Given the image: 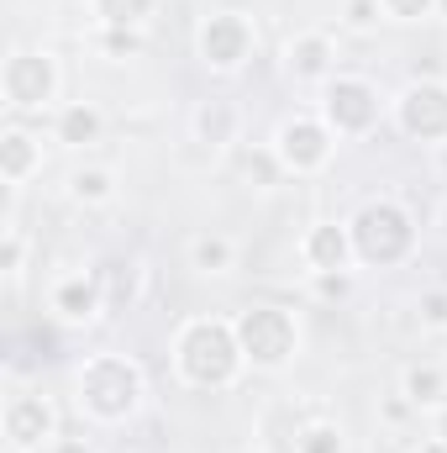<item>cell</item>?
<instances>
[{"label": "cell", "instance_id": "1", "mask_svg": "<svg viewBox=\"0 0 447 453\" xmlns=\"http://www.w3.org/2000/svg\"><path fill=\"white\" fill-rule=\"evenodd\" d=\"M174 374L190 390H231L247 369L231 317H190L174 333Z\"/></svg>", "mask_w": 447, "mask_h": 453}, {"label": "cell", "instance_id": "2", "mask_svg": "<svg viewBox=\"0 0 447 453\" xmlns=\"http://www.w3.org/2000/svg\"><path fill=\"white\" fill-rule=\"evenodd\" d=\"M142 395H148V374L126 353H90L74 369V406L101 427L132 422L142 411Z\"/></svg>", "mask_w": 447, "mask_h": 453}, {"label": "cell", "instance_id": "3", "mask_svg": "<svg viewBox=\"0 0 447 453\" xmlns=\"http://www.w3.org/2000/svg\"><path fill=\"white\" fill-rule=\"evenodd\" d=\"M347 232H352V258L368 264V269H395L416 253V217L395 196L363 201L347 217Z\"/></svg>", "mask_w": 447, "mask_h": 453}, {"label": "cell", "instance_id": "4", "mask_svg": "<svg viewBox=\"0 0 447 453\" xmlns=\"http://www.w3.org/2000/svg\"><path fill=\"white\" fill-rule=\"evenodd\" d=\"M231 327H237V342H242L247 369H258V374H279V369H290L295 353H300V322H295V311H284V306L258 301V306L237 311Z\"/></svg>", "mask_w": 447, "mask_h": 453}, {"label": "cell", "instance_id": "5", "mask_svg": "<svg viewBox=\"0 0 447 453\" xmlns=\"http://www.w3.org/2000/svg\"><path fill=\"white\" fill-rule=\"evenodd\" d=\"M64 90V74H58V58L42 53V48H11L5 64H0V101L5 111L16 116H37V111H58Z\"/></svg>", "mask_w": 447, "mask_h": 453}, {"label": "cell", "instance_id": "6", "mask_svg": "<svg viewBox=\"0 0 447 453\" xmlns=\"http://www.w3.org/2000/svg\"><path fill=\"white\" fill-rule=\"evenodd\" d=\"M316 116L332 127L337 137H368L384 116V101H379V85L368 74H342L337 69L332 80L322 85V101H316Z\"/></svg>", "mask_w": 447, "mask_h": 453}, {"label": "cell", "instance_id": "7", "mask_svg": "<svg viewBox=\"0 0 447 453\" xmlns=\"http://www.w3.org/2000/svg\"><path fill=\"white\" fill-rule=\"evenodd\" d=\"M274 158L284 164V174H295V180H311V174H322L327 164H332L337 153V132L322 121V116H284L279 127H274Z\"/></svg>", "mask_w": 447, "mask_h": 453}, {"label": "cell", "instance_id": "8", "mask_svg": "<svg viewBox=\"0 0 447 453\" xmlns=\"http://www.w3.org/2000/svg\"><path fill=\"white\" fill-rule=\"evenodd\" d=\"M253 48H258V32L242 11H211L195 32V53L211 74H237L253 58Z\"/></svg>", "mask_w": 447, "mask_h": 453}, {"label": "cell", "instance_id": "9", "mask_svg": "<svg viewBox=\"0 0 447 453\" xmlns=\"http://www.w3.org/2000/svg\"><path fill=\"white\" fill-rule=\"evenodd\" d=\"M395 127L411 137V142H427V148H443L447 142V80H411L400 96H395Z\"/></svg>", "mask_w": 447, "mask_h": 453}, {"label": "cell", "instance_id": "10", "mask_svg": "<svg viewBox=\"0 0 447 453\" xmlns=\"http://www.w3.org/2000/svg\"><path fill=\"white\" fill-rule=\"evenodd\" d=\"M0 433H5V449L16 453H53L58 443V406L48 395H11L5 411H0Z\"/></svg>", "mask_w": 447, "mask_h": 453}, {"label": "cell", "instance_id": "11", "mask_svg": "<svg viewBox=\"0 0 447 453\" xmlns=\"http://www.w3.org/2000/svg\"><path fill=\"white\" fill-rule=\"evenodd\" d=\"M48 311L64 322V327H90L101 311H106V285L95 269H74V274H58L48 285Z\"/></svg>", "mask_w": 447, "mask_h": 453}, {"label": "cell", "instance_id": "12", "mask_svg": "<svg viewBox=\"0 0 447 453\" xmlns=\"http://www.w3.org/2000/svg\"><path fill=\"white\" fill-rule=\"evenodd\" d=\"M284 74L295 80V85H327L337 74V42L332 32H322V27H311V32H295L290 42H284Z\"/></svg>", "mask_w": 447, "mask_h": 453}, {"label": "cell", "instance_id": "13", "mask_svg": "<svg viewBox=\"0 0 447 453\" xmlns=\"http://www.w3.org/2000/svg\"><path fill=\"white\" fill-rule=\"evenodd\" d=\"M300 258H306V269H311V274H327V269H352L358 258H352V232H347V222H316V226H306V237H300Z\"/></svg>", "mask_w": 447, "mask_h": 453}, {"label": "cell", "instance_id": "14", "mask_svg": "<svg viewBox=\"0 0 447 453\" xmlns=\"http://www.w3.org/2000/svg\"><path fill=\"white\" fill-rule=\"evenodd\" d=\"M37 169H42V137H37L32 127L11 121V127L0 132V180H5V185H27Z\"/></svg>", "mask_w": 447, "mask_h": 453}, {"label": "cell", "instance_id": "15", "mask_svg": "<svg viewBox=\"0 0 447 453\" xmlns=\"http://www.w3.org/2000/svg\"><path fill=\"white\" fill-rule=\"evenodd\" d=\"M101 132H106V116L95 101H64L53 111V142H64V148H90V142H101Z\"/></svg>", "mask_w": 447, "mask_h": 453}, {"label": "cell", "instance_id": "16", "mask_svg": "<svg viewBox=\"0 0 447 453\" xmlns=\"http://www.w3.org/2000/svg\"><path fill=\"white\" fill-rule=\"evenodd\" d=\"M400 395L411 401V411H437V406H447V369L443 364H432V358L405 364V374H400Z\"/></svg>", "mask_w": 447, "mask_h": 453}, {"label": "cell", "instance_id": "17", "mask_svg": "<svg viewBox=\"0 0 447 453\" xmlns=\"http://www.w3.org/2000/svg\"><path fill=\"white\" fill-rule=\"evenodd\" d=\"M237 264V242L226 232H195L190 237V269L195 274H231Z\"/></svg>", "mask_w": 447, "mask_h": 453}, {"label": "cell", "instance_id": "18", "mask_svg": "<svg viewBox=\"0 0 447 453\" xmlns=\"http://www.w3.org/2000/svg\"><path fill=\"white\" fill-rule=\"evenodd\" d=\"M237 127H242V111L231 106V101H206L201 111H195V137L201 142H211V148H226V142H237Z\"/></svg>", "mask_w": 447, "mask_h": 453}, {"label": "cell", "instance_id": "19", "mask_svg": "<svg viewBox=\"0 0 447 453\" xmlns=\"http://www.w3.org/2000/svg\"><path fill=\"white\" fill-rule=\"evenodd\" d=\"M69 196H74L80 206H111L116 201V174L106 164H85V169L69 174Z\"/></svg>", "mask_w": 447, "mask_h": 453}, {"label": "cell", "instance_id": "20", "mask_svg": "<svg viewBox=\"0 0 447 453\" xmlns=\"http://www.w3.org/2000/svg\"><path fill=\"white\" fill-rule=\"evenodd\" d=\"M158 11V0H90V21L95 27H137Z\"/></svg>", "mask_w": 447, "mask_h": 453}, {"label": "cell", "instance_id": "21", "mask_svg": "<svg viewBox=\"0 0 447 453\" xmlns=\"http://www.w3.org/2000/svg\"><path fill=\"white\" fill-rule=\"evenodd\" d=\"M95 48H101L111 64L137 58V53H142V32H137V27H95Z\"/></svg>", "mask_w": 447, "mask_h": 453}, {"label": "cell", "instance_id": "22", "mask_svg": "<svg viewBox=\"0 0 447 453\" xmlns=\"http://www.w3.org/2000/svg\"><path fill=\"white\" fill-rule=\"evenodd\" d=\"M416 317L427 333H447V285H432L416 296Z\"/></svg>", "mask_w": 447, "mask_h": 453}, {"label": "cell", "instance_id": "23", "mask_svg": "<svg viewBox=\"0 0 447 453\" xmlns=\"http://www.w3.org/2000/svg\"><path fill=\"white\" fill-rule=\"evenodd\" d=\"M0 269H5L11 280L27 269V232L16 222H5V232H0Z\"/></svg>", "mask_w": 447, "mask_h": 453}, {"label": "cell", "instance_id": "24", "mask_svg": "<svg viewBox=\"0 0 447 453\" xmlns=\"http://www.w3.org/2000/svg\"><path fill=\"white\" fill-rule=\"evenodd\" d=\"M295 453H342V433H337L332 422H311L295 438Z\"/></svg>", "mask_w": 447, "mask_h": 453}, {"label": "cell", "instance_id": "25", "mask_svg": "<svg viewBox=\"0 0 447 453\" xmlns=\"http://www.w3.org/2000/svg\"><path fill=\"white\" fill-rule=\"evenodd\" d=\"M311 296H316V301H347V296H352V269L311 274Z\"/></svg>", "mask_w": 447, "mask_h": 453}, {"label": "cell", "instance_id": "26", "mask_svg": "<svg viewBox=\"0 0 447 453\" xmlns=\"http://www.w3.org/2000/svg\"><path fill=\"white\" fill-rule=\"evenodd\" d=\"M379 11L390 21H427V16H437V0H379Z\"/></svg>", "mask_w": 447, "mask_h": 453}, {"label": "cell", "instance_id": "27", "mask_svg": "<svg viewBox=\"0 0 447 453\" xmlns=\"http://www.w3.org/2000/svg\"><path fill=\"white\" fill-rule=\"evenodd\" d=\"M379 16H384V11H379V0H347V5H342V21H347L352 32H368Z\"/></svg>", "mask_w": 447, "mask_h": 453}, {"label": "cell", "instance_id": "28", "mask_svg": "<svg viewBox=\"0 0 447 453\" xmlns=\"http://www.w3.org/2000/svg\"><path fill=\"white\" fill-rule=\"evenodd\" d=\"M53 453H95V449H90V443H80V438H58Z\"/></svg>", "mask_w": 447, "mask_h": 453}, {"label": "cell", "instance_id": "29", "mask_svg": "<svg viewBox=\"0 0 447 453\" xmlns=\"http://www.w3.org/2000/svg\"><path fill=\"white\" fill-rule=\"evenodd\" d=\"M432 438H443V443H447V406L432 411Z\"/></svg>", "mask_w": 447, "mask_h": 453}, {"label": "cell", "instance_id": "30", "mask_svg": "<svg viewBox=\"0 0 447 453\" xmlns=\"http://www.w3.org/2000/svg\"><path fill=\"white\" fill-rule=\"evenodd\" d=\"M416 453H447V443H443V438H427V443H421Z\"/></svg>", "mask_w": 447, "mask_h": 453}, {"label": "cell", "instance_id": "31", "mask_svg": "<svg viewBox=\"0 0 447 453\" xmlns=\"http://www.w3.org/2000/svg\"><path fill=\"white\" fill-rule=\"evenodd\" d=\"M437 169H443V174H447V142H443V148H437Z\"/></svg>", "mask_w": 447, "mask_h": 453}, {"label": "cell", "instance_id": "32", "mask_svg": "<svg viewBox=\"0 0 447 453\" xmlns=\"http://www.w3.org/2000/svg\"><path fill=\"white\" fill-rule=\"evenodd\" d=\"M437 16H447V0H437Z\"/></svg>", "mask_w": 447, "mask_h": 453}, {"label": "cell", "instance_id": "33", "mask_svg": "<svg viewBox=\"0 0 447 453\" xmlns=\"http://www.w3.org/2000/svg\"><path fill=\"white\" fill-rule=\"evenodd\" d=\"M231 453H263V449H231Z\"/></svg>", "mask_w": 447, "mask_h": 453}, {"label": "cell", "instance_id": "34", "mask_svg": "<svg viewBox=\"0 0 447 453\" xmlns=\"http://www.w3.org/2000/svg\"><path fill=\"white\" fill-rule=\"evenodd\" d=\"M443 232H447V201H443Z\"/></svg>", "mask_w": 447, "mask_h": 453}, {"label": "cell", "instance_id": "35", "mask_svg": "<svg viewBox=\"0 0 447 453\" xmlns=\"http://www.w3.org/2000/svg\"><path fill=\"white\" fill-rule=\"evenodd\" d=\"M11 453H16V449H11Z\"/></svg>", "mask_w": 447, "mask_h": 453}]
</instances>
